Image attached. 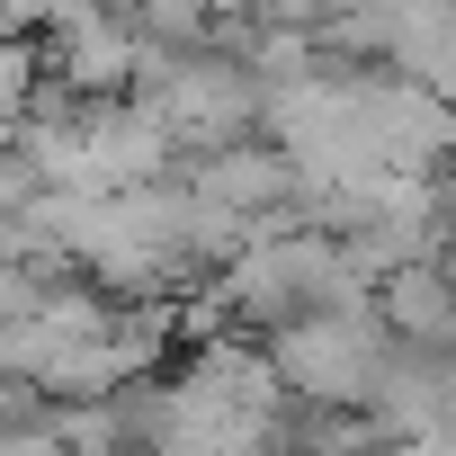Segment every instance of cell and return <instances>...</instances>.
Here are the masks:
<instances>
[{
	"instance_id": "1",
	"label": "cell",
	"mask_w": 456,
	"mask_h": 456,
	"mask_svg": "<svg viewBox=\"0 0 456 456\" xmlns=\"http://www.w3.org/2000/svg\"><path fill=\"white\" fill-rule=\"evenodd\" d=\"M385 358H394V331H385L376 296H367V305H340V314H305V322H287V331L269 340L278 385H287L296 403H322V411H367Z\"/></svg>"
},
{
	"instance_id": "2",
	"label": "cell",
	"mask_w": 456,
	"mask_h": 456,
	"mask_svg": "<svg viewBox=\"0 0 456 456\" xmlns=\"http://www.w3.org/2000/svg\"><path fill=\"white\" fill-rule=\"evenodd\" d=\"M376 314L403 349L456 358V260H411V269L376 278Z\"/></svg>"
}]
</instances>
